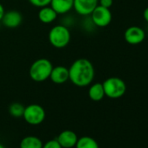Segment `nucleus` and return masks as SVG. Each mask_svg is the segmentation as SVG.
<instances>
[{"label": "nucleus", "instance_id": "21", "mask_svg": "<svg viewBox=\"0 0 148 148\" xmlns=\"http://www.w3.org/2000/svg\"><path fill=\"white\" fill-rule=\"evenodd\" d=\"M143 18H144V19L145 20V22L148 24V7H146V8L145 9V11H144V12H143Z\"/></svg>", "mask_w": 148, "mask_h": 148}, {"label": "nucleus", "instance_id": "10", "mask_svg": "<svg viewBox=\"0 0 148 148\" xmlns=\"http://www.w3.org/2000/svg\"><path fill=\"white\" fill-rule=\"evenodd\" d=\"M56 139L62 148H72L76 145L79 138L73 131L64 130L58 134Z\"/></svg>", "mask_w": 148, "mask_h": 148}, {"label": "nucleus", "instance_id": "3", "mask_svg": "<svg viewBox=\"0 0 148 148\" xmlns=\"http://www.w3.org/2000/svg\"><path fill=\"white\" fill-rule=\"evenodd\" d=\"M48 38L50 44L53 47L61 49L69 45L71 41V32L65 25H58L51 29Z\"/></svg>", "mask_w": 148, "mask_h": 148}, {"label": "nucleus", "instance_id": "23", "mask_svg": "<svg viewBox=\"0 0 148 148\" xmlns=\"http://www.w3.org/2000/svg\"><path fill=\"white\" fill-rule=\"evenodd\" d=\"M0 148H5V146H4V145L1 144V143H0Z\"/></svg>", "mask_w": 148, "mask_h": 148}, {"label": "nucleus", "instance_id": "6", "mask_svg": "<svg viewBox=\"0 0 148 148\" xmlns=\"http://www.w3.org/2000/svg\"><path fill=\"white\" fill-rule=\"evenodd\" d=\"M91 21L97 27H106L112 19V15L109 8L98 5L91 13Z\"/></svg>", "mask_w": 148, "mask_h": 148}, {"label": "nucleus", "instance_id": "11", "mask_svg": "<svg viewBox=\"0 0 148 148\" xmlns=\"http://www.w3.org/2000/svg\"><path fill=\"white\" fill-rule=\"evenodd\" d=\"M49 79H51V80L56 85H62V84L65 83L67 80H69L68 68H66L63 65H58V66L53 67Z\"/></svg>", "mask_w": 148, "mask_h": 148}, {"label": "nucleus", "instance_id": "5", "mask_svg": "<svg viewBox=\"0 0 148 148\" xmlns=\"http://www.w3.org/2000/svg\"><path fill=\"white\" fill-rule=\"evenodd\" d=\"M23 118L29 125H38L44 122L45 119V111L41 106L32 104L25 107Z\"/></svg>", "mask_w": 148, "mask_h": 148}, {"label": "nucleus", "instance_id": "15", "mask_svg": "<svg viewBox=\"0 0 148 148\" xmlns=\"http://www.w3.org/2000/svg\"><path fill=\"white\" fill-rule=\"evenodd\" d=\"M42 140L36 136H26L20 142V148H43Z\"/></svg>", "mask_w": 148, "mask_h": 148}, {"label": "nucleus", "instance_id": "2", "mask_svg": "<svg viewBox=\"0 0 148 148\" xmlns=\"http://www.w3.org/2000/svg\"><path fill=\"white\" fill-rule=\"evenodd\" d=\"M53 65L47 58H38L34 61L30 69L29 76L35 82H43L50 78Z\"/></svg>", "mask_w": 148, "mask_h": 148}, {"label": "nucleus", "instance_id": "14", "mask_svg": "<svg viewBox=\"0 0 148 148\" xmlns=\"http://www.w3.org/2000/svg\"><path fill=\"white\" fill-rule=\"evenodd\" d=\"M88 96L89 98L95 102H99L104 99L105 91L102 83H94L92 84L88 90Z\"/></svg>", "mask_w": 148, "mask_h": 148}, {"label": "nucleus", "instance_id": "16", "mask_svg": "<svg viewBox=\"0 0 148 148\" xmlns=\"http://www.w3.org/2000/svg\"><path fill=\"white\" fill-rule=\"evenodd\" d=\"M76 148H99L98 142L89 136H84L78 139Z\"/></svg>", "mask_w": 148, "mask_h": 148}, {"label": "nucleus", "instance_id": "13", "mask_svg": "<svg viewBox=\"0 0 148 148\" xmlns=\"http://www.w3.org/2000/svg\"><path fill=\"white\" fill-rule=\"evenodd\" d=\"M38 16V19L41 23L48 25V24L53 23L56 20L58 14L50 5H48V6L40 8Z\"/></svg>", "mask_w": 148, "mask_h": 148}, {"label": "nucleus", "instance_id": "22", "mask_svg": "<svg viewBox=\"0 0 148 148\" xmlns=\"http://www.w3.org/2000/svg\"><path fill=\"white\" fill-rule=\"evenodd\" d=\"M5 12V11L4 6H3L1 4H0V21H1V19H2V18H3Z\"/></svg>", "mask_w": 148, "mask_h": 148}, {"label": "nucleus", "instance_id": "7", "mask_svg": "<svg viewBox=\"0 0 148 148\" xmlns=\"http://www.w3.org/2000/svg\"><path fill=\"white\" fill-rule=\"evenodd\" d=\"M125 40L127 44L132 45H137L141 44L145 38V32L144 29L139 26H130L124 33Z\"/></svg>", "mask_w": 148, "mask_h": 148}, {"label": "nucleus", "instance_id": "8", "mask_svg": "<svg viewBox=\"0 0 148 148\" xmlns=\"http://www.w3.org/2000/svg\"><path fill=\"white\" fill-rule=\"evenodd\" d=\"M99 5V0H73V9L81 16H90Z\"/></svg>", "mask_w": 148, "mask_h": 148}, {"label": "nucleus", "instance_id": "1", "mask_svg": "<svg viewBox=\"0 0 148 148\" xmlns=\"http://www.w3.org/2000/svg\"><path fill=\"white\" fill-rule=\"evenodd\" d=\"M69 70V80L78 87L90 86L95 77V70L92 63L86 58H78L74 61Z\"/></svg>", "mask_w": 148, "mask_h": 148}, {"label": "nucleus", "instance_id": "18", "mask_svg": "<svg viewBox=\"0 0 148 148\" xmlns=\"http://www.w3.org/2000/svg\"><path fill=\"white\" fill-rule=\"evenodd\" d=\"M51 0H29V2L35 7L42 8L50 5Z\"/></svg>", "mask_w": 148, "mask_h": 148}, {"label": "nucleus", "instance_id": "9", "mask_svg": "<svg viewBox=\"0 0 148 148\" xmlns=\"http://www.w3.org/2000/svg\"><path fill=\"white\" fill-rule=\"evenodd\" d=\"M23 21V16L22 14L15 10H12L9 11L7 12H5L1 22L2 24L10 29H15L17 27H18Z\"/></svg>", "mask_w": 148, "mask_h": 148}, {"label": "nucleus", "instance_id": "12", "mask_svg": "<svg viewBox=\"0 0 148 148\" xmlns=\"http://www.w3.org/2000/svg\"><path fill=\"white\" fill-rule=\"evenodd\" d=\"M50 6L57 14H65L73 9V0H51Z\"/></svg>", "mask_w": 148, "mask_h": 148}, {"label": "nucleus", "instance_id": "24", "mask_svg": "<svg viewBox=\"0 0 148 148\" xmlns=\"http://www.w3.org/2000/svg\"><path fill=\"white\" fill-rule=\"evenodd\" d=\"M147 32H148V28H147Z\"/></svg>", "mask_w": 148, "mask_h": 148}, {"label": "nucleus", "instance_id": "17", "mask_svg": "<svg viewBox=\"0 0 148 148\" xmlns=\"http://www.w3.org/2000/svg\"><path fill=\"white\" fill-rule=\"evenodd\" d=\"M24 111H25V106L22 104L18 103V102L12 103L9 106V112L14 118H21V117H23Z\"/></svg>", "mask_w": 148, "mask_h": 148}, {"label": "nucleus", "instance_id": "19", "mask_svg": "<svg viewBox=\"0 0 148 148\" xmlns=\"http://www.w3.org/2000/svg\"><path fill=\"white\" fill-rule=\"evenodd\" d=\"M43 148H62L57 139H51L43 145Z\"/></svg>", "mask_w": 148, "mask_h": 148}, {"label": "nucleus", "instance_id": "4", "mask_svg": "<svg viewBox=\"0 0 148 148\" xmlns=\"http://www.w3.org/2000/svg\"><path fill=\"white\" fill-rule=\"evenodd\" d=\"M102 85L105 95L112 99L123 97L126 92V85L125 81L118 77L108 78L102 83Z\"/></svg>", "mask_w": 148, "mask_h": 148}, {"label": "nucleus", "instance_id": "20", "mask_svg": "<svg viewBox=\"0 0 148 148\" xmlns=\"http://www.w3.org/2000/svg\"><path fill=\"white\" fill-rule=\"evenodd\" d=\"M113 4V0H99V5L105 8H111Z\"/></svg>", "mask_w": 148, "mask_h": 148}]
</instances>
